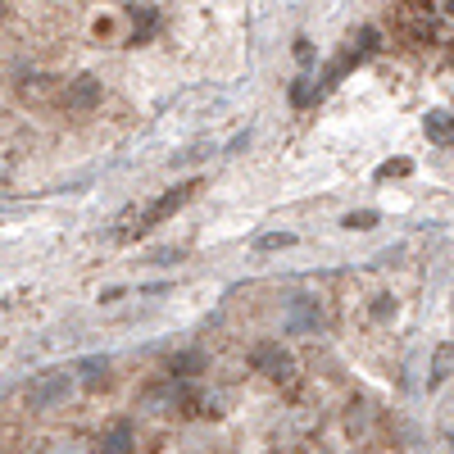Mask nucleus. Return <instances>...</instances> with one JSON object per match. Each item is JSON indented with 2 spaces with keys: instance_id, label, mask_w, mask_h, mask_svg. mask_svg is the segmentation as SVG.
I'll return each mask as SVG.
<instances>
[{
  "instance_id": "obj_1",
  "label": "nucleus",
  "mask_w": 454,
  "mask_h": 454,
  "mask_svg": "<svg viewBox=\"0 0 454 454\" xmlns=\"http://www.w3.org/2000/svg\"><path fill=\"white\" fill-rule=\"evenodd\" d=\"M73 391H78V377L64 372V368H51V372H42V377H32V382H27V409H36V413L59 409Z\"/></svg>"
},
{
  "instance_id": "obj_2",
  "label": "nucleus",
  "mask_w": 454,
  "mask_h": 454,
  "mask_svg": "<svg viewBox=\"0 0 454 454\" xmlns=\"http://www.w3.org/2000/svg\"><path fill=\"white\" fill-rule=\"evenodd\" d=\"M250 364H254V372L273 377V382H291V377H295V359H291V350L278 346V340H263V346H254Z\"/></svg>"
},
{
  "instance_id": "obj_3",
  "label": "nucleus",
  "mask_w": 454,
  "mask_h": 454,
  "mask_svg": "<svg viewBox=\"0 0 454 454\" xmlns=\"http://www.w3.org/2000/svg\"><path fill=\"white\" fill-rule=\"evenodd\" d=\"M196 192H200V182H177L173 192H164V196H160L155 205H150V209L141 214V223H137V232H145V227H155V223H164V218H173V214H177V209H182L186 200H192Z\"/></svg>"
},
{
  "instance_id": "obj_4",
  "label": "nucleus",
  "mask_w": 454,
  "mask_h": 454,
  "mask_svg": "<svg viewBox=\"0 0 454 454\" xmlns=\"http://www.w3.org/2000/svg\"><path fill=\"white\" fill-rule=\"evenodd\" d=\"M286 332H318L323 327V305L314 295H295L291 305H286Z\"/></svg>"
},
{
  "instance_id": "obj_5",
  "label": "nucleus",
  "mask_w": 454,
  "mask_h": 454,
  "mask_svg": "<svg viewBox=\"0 0 454 454\" xmlns=\"http://www.w3.org/2000/svg\"><path fill=\"white\" fill-rule=\"evenodd\" d=\"M64 105H68V109H78V114L96 109V105H100V78H91V73L73 78V82L64 87Z\"/></svg>"
},
{
  "instance_id": "obj_6",
  "label": "nucleus",
  "mask_w": 454,
  "mask_h": 454,
  "mask_svg": "<svg viewBox=\"0 0 454 454\" xmlns=\"http://www.w3.org/2000/svg\"><path fill=\"white\" fill-rule=\"evenodd\" d=\"M132 445H137V432H132V423H109V432L100 436V445H96V454H132Z\"/></svg>"
},
{
  "instance_id": "obj_7",
  "label": "nucleus",
  "mask_w": 454,
  "mask_h": 454,
  "mask_svg": "<svg viewBox=\"0 0 454 454\" xmlns=\"http://www.w3.org/2000/svg\"><path fill=\"white\" fill-rule=\"evenodd\" d=\"M155 27H160L155 5H132V46L150 42V36H155Z\"/></svg>"
},
{
  "instance_id": "obj_8",
  "label": "nucleus",
  "mask_w": 454,
  "mask_h": 454,
  "mask_svg": "<svg viewBox=\"0 0 454 454\" xmlns=\"http://www.w3.org/2000/svg\"><path fill=\"white\" fill-rule=\"evenodd\" d=\"M73 372H82V387H105V382H109V359H105V355H91V359H82Z\"/></svg>"
},
{
  "instance_id": "obj_9",
  "label": "nucleus",
  "mask_w": 454,
  "mask_h": 454,
  "mask_svg": "<svg viewBox=\"0 0 454 454\" xmlns=\"http://www.w3.org/2000/svg\"><path fill=\"white\" fill-rule=\"evenodd\" d=\"M200 368H205V355L200 350H186V355H173L168 359V377H192Z\"/></svg>"
},
{
  "instance_id": "obj_10",
  "label": "nucleus",
  "mask_w": 454,
  "mask_h": 454,
  "mask_svg": "<svg viewBox=\"0 0 454 454\" xmlns=\"http://www.w3.org/2000/svg\"><path fill=\"white\" fill-rule=\"evenodd\" d=\"M427 137H432V141H441V145H445V141H454V123H450V114H441V109H436V114H427Z\"/></svg>"
},
{
  "instance_id": "obj_11",
  "label": "nucleus",
  "mask_w": 454,
  "mask_h": 454,
  "mask_svg": "<svg viewBox=\"0 0 454 454\" xmlns=\"http://www.w3.org/2000/svg\"><path fill=\"white\" fill-rule=\"evenodd\" d=\"M377 223H382V214H377V209H359V214H346V227H350V232H368V227H377Z\"/></svg>"
},
{
  "instance_id": "obj_12",
  "label": "nucleus",
  "mask_w": 454,
  "mask_h": 454,
  "mask_svg": "<svg viewBox=\"0 0 454 454\" xmlns=\"http://www.w3.org/2000/svg\"><path fill=\"white\" fill-rule=\"evenodd\" d=\"M404 173H409V164H404V160H395V164H382V168H377V177H382V182H387V177H404Z\"/></svg>"
},
{
  "instance_id": "obj_13",
  "label": "nucleus",
  "mask_w": 454,
  "mask_h": 454,
  "mask_svg": "<svg viewBox=\"0 0 454 454\" xmlns=\"http://www.w3.org/2000/svg\"><path fill=\"white\" fill-rule=\"evenodd\" d=\"M372 314H377V318H391V314H395V300H391V295H377Z\"/></svg>"
},
{
  "instance_id": "obj_14",
  "label": "nucleus",
  "mask_w": 454,
  "mask_h": 454,
  "mask_svg": "<svg viewBox=\"0 0 454 454\" xmlns=\"http://www.w3.org/2000/svg\"><path fill=\"white\" fill-rule=\"evenodd\" d=\"M291 241H295V237H286V232L278 237V232H273V237H259V250H278V246H291Z\"/></svg>"
},
{
  "instance_id": "obj_15",
  "label": "nucleus",
  "mask_w": 454,
  "mask_h": 454,
  "mask_svg": "<svg viewBox=\"0 0 454 454\" xmlns=\"http://www.w3.org/2000/svg\"><path fill=\"white\" fill-rule=\"evenodd\" d=\"M450 10H454V5H450Z\"/></svg>"
}]
</instances>
